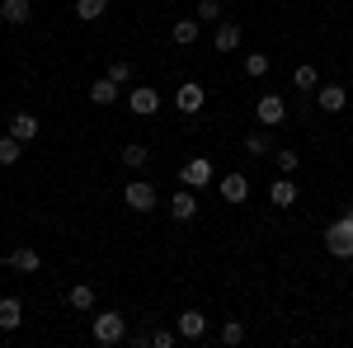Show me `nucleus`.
Returning <instances> with one entry per match:
<instances>
[{
    "label": "nucleus",
    "mask_w": 353,
    "mask_h": 348,
    "mask_svg": "<svg viewBox=\"0 0 353 348\" xmlns=\"http://www.w3.org/2000/svg\"><path fill=\"white\" fill-rule=\"evenodd\" d=\"M123 165H128V170H141V165H151V151H146L141 141H128V146H123Z\"/></svg>",
    "instance_id": "19"
},
{
    "label": "nucleus",
    "mask_w": 353,
    "mask_h": 348,
    "mask_svg": "<svg viewBox=\"0 0 353 348\" xmlns=\"http://www.w3.org/2000/svg\"><path fill=\"white\" fill-rule=\"evenodd\" d=\"M325 249L334 254V259H353V216L344 212L339 221H330L325 231Z\"/></svg>",
    "instance_id": "2"
},
{
    "label": "nucleus",
    "mask_w": 353,
    "mask_h": 348,
    "mask_svg": "<svg viewBox=\"0 0 353 348\" xmlns=\"http://www.w3.org/2000/svg\"><path fill=\"white\" fill-rule=\"evenodd\" d=\"M151 344H156V348H174V344H179V329H170V325L151 329Z\"/></svg>",
    "instance_id": "28"
},
{
    "label": "nucleus",
    "mask_w": 353,
    "mask_h": 348,
    "mask_svg": "<svg viewBox=\"0 0 353 348\" xmlns=\"http://www.w3.org/2000/svg\"><path fill=\"white\" fill-rule=\"evenodd\" d=\"M245 76H250V81L269 76V57H264V52H245Z\"/></svg>",
    "instance_id": "25"
},
{
    "label": "nucleus",
    "mask_w": 353,
    "mask_h": 348,
    "mask_svg": "<svg viewBox=\"0 0 353 348\" xmlns=\"http://www.w3.org/2000/svg\"><path fill=\"white\" fill-rule=\"evenodd\" d=\"M109 81L128 85V81H132V61H123V57H113V61H109Z\"/></svg>",
    "instance_id": "27"
},
{
    "label": "nucleus",
    "mask_w": 353,
    "mask_h": 348,
    "mask_svg": "<svg viewBox=\"0 0 353 348\" xmlns=\"http://www.w3.org/2000/svg\"><path fill=\"white\" fill-rule=\"evenodd\" d=\"M5 264L14 268V273H38V268H43V254H38L33 245H19V249L5 254Z\"/></svg>",
    "instance_id": "10"
},
{
    "label": "nucleus",
    "mask_w": 353,
    "mask_h": 348,
    "mask_svg": "<svg viewBox=\"0 0 353 348\" xmlns=\"http://www.w3.org/2000/svg\"><path fill=\"white\" fill-rule=\"evenodd\" d=\"M104 10H109V0H76V19H85V24H94Z\"/></svg>",
    "instance_id": "21"
},
{
    "label": "nucleus",
    "mask_w": 353,
    "mask_h": 348,
    "mask_svg": "<svg viewBox=\"0 0 353 348\" xmlns=\"http://www.w3.org/2000/svg\"><path fill=\"white\" fill-rule=\"evenodd\" d=\"M19 151H24V141L19 136H0V165H19Z\"/></svg>",
    "instance_id": "23"
},
{
    "label": "nucleus",
    "mask_w": 353,
    "mask_h": 348,
    "mask_svg": "<svg viewBox=\"0 0 353 348\" xmlns=\"http://www.w3.org/2000/svg\"><path fill=\"white\" fill-rule=\"evenodd\" d=\"M123 203H128L132 212H151V207L161 203V193H156V184H146V179H132V184L123 188Z\"/></svg>",
    "instance_id": "4"
},
{
    "label": "nucleus",
    "mask_w": 353,
    "mask_h": 348,
    "mask_svg": "<svg viewBox=\"0 0 353 348\" xmlns=\"http://www.w3.org/2000/svg\"><path fill=\"white\" fill-rule=\"evenodd\" d=\"M221 203H245L250 198V179L245 174H221Z\"/></svg>",
    "instance_id": "14"
},
{
    "label": "nucleus",
    "mask_w": 353,
    "mask_h": 348,
    "mask_svg": "<svg viewBox=\"0 0 353 348\" xmlns=\"http://www.w3.org/2000/svg\"><path fill=\"white\" fill-rule=\"evenodd\" d=\"M0 19H5V24H28V19H33V0H0Z\"/></svg>",
    "instance_id": "13"
},
{
    "label": "nucleus",
    "mask_w": 353,
    "mask_h": 348,
    "mask_svg": "<svg viewBox=\"0 0 353 348\" xmlns=\"http://www.w3.org/2000/svg\"><path fill=\"white\" fill-rule=\"evenodd\" d=\"M269 203H278V207H292L297 203V184L283 174V179H273V188H269Z\"/></svg>",
    "instance_id": "17"
},
{
    "label": "nucleus",
    "mask_w": 353,
    "mask_h": 348,
    "mask_svg": "<svg viewBox=\"0 0 353 348\" xmlns=\"http://www.w3.org/2000/svg\"><path fill=\"white\" fill-rule=\"evenodd\" d=\"M66 301H71L76 311H90V306H94V287H90V283H76V287L66 292Z\"/></svg>",
    "instance_id": "22"
},
{
    "label": "nucleus",
    "mask_w": 353,
    "mask_h": 348,
    "mask_svg": "<svg viewBox=\"0 0 353 348\" xmlns=\"http://www.w3.org/2000/svg\"><path fill=\"white\" fill-rule=\"evenodd\" d=\"M24 325V301L19 296H0V329L10 334V329H19Z\"/></svg>",
    "instance_id": "12"
},
{
    "label": "nucleus",
    "mask_w": 353,
    "mask_h": 348,
    "mask_svg": "<svg viewBox=\"0 0 353 348\" xmlns=\"http://www.w3.org/2000/svg\"><path fill=\"white\" fill-rule=\"evenodd\" d=\"M254 118H259V127H283V118H288V104H283V94H259V104H254Z\"/></svg>",
    "instance_id": "5"
},
{
    "label": "nucleus",
    "mask_w": 353,
    "mask_h": 348,
    "mask_svg": "<svg viewBox=\"0 0 353 348\" xmlns=\"http://www.w3.org/2000/svg\"><path fill=\"white\" fill-rule=\"evenodd\" d=\"M297 165H301V156L292 151V146H283V151H278V174H292Z\"/></svg>",
    "instance_id": "29"
},
{
    "label": "nucleus",
    "mask_w": 353,
    "mask_h": 348,
    "mask_svg": "<svg viewBox=\"0 0 353 348\" xmlns=\"http://www.w3.org/2000/svg\"><path fill=\"white\" fill-rule=\"evenodd\" d=\"M179 184L184 188H208L212 184V161H208V156H189V161L179 165Z\"/></svg>",
    "instance_id": "3"
},
{
    "label": "nucleus",
    "mask_w": 353,
    "mask_h": 348,
    "mask_svg": "<svg viewBox=\"0 0 353 348\" xmlns=\"http://www.w3.org/2000/svg\"><path fill=\"white\" fill-rule=\"evenodd\" d=\"M316 104L325 108V113H339V108L349 104V90L344 85H316Z\"/></svg>",
    "instance_id": "11"
},
{
    "label": "nucleus",
    "mask_w": 353,
    "mask_h": 348,
    "mask_svg": "<svg viewBox=\"0 0 353 348\" xmlns=\"http://www.w3.org/2000/svg\"><path fill=\"white\" fill-rule=\"evenodd\" d=\"M90 334H94V344H118L123 334H128V316L123 311H99L94 320H90Z\"/></svg>",
    "instance_id": "1"
},
{
    "label": "nucleus",
    "mask_w": 353,
    "mask_h": 348,
    "mask_svg": "<svg viewBox=\"0 0 353 348\" xmlns=\"http://www.w3.org/2000/svg\"><path fill=\"white\" fill-rule=\"evenodd\" d=\"M198 19H203V24L221 19V0H198Z\"/></svg>",
    "instance_id": "30"
},
{
    "label": "nucleus",
    "mask_w": 353,
    "mask_h": 348,
    "mask_svg": "<svg viewBox=\"0 0 353 348\" xmlns=\"http://www.w3.org/2000/svg\"><path fill=\"white\" fill-rule=\"evenodd\" d=\"M269 146H273L269 127H254V132L245 136V151H250V156H264V151H269Z\"/></svg>",
    "instance_id": "24"
},
{
    "label": "nucleus",
    "mask_w": 353,
    "mask_h": 348,
    "mask_svg": "<svg viewBox=\"0 0 353 348\" xmlns=\"http://www.w3.org/2000/svg\"><path fill=\"white\" fill-rule=\"evenodd\" d=\"M128 108H132L137 118H151V113L161 108V90H151V85H137V90H128Z\"/></svg>",
    "instance_id": "7"
},
{
    "label": "nucleus",
    "mask_w": 353,
    "mask_h": 348,
    "mask_svg": "<svg viewBox=\"0 0 353 348\" xmlns=\"http://www.w3.org/2000/svg\"><path fill=\"white\" fill-rule=\"evenodd\" d=\"M292 85L306 90V94H316V66H306V61H301L297 71H292Z\"/></svg>",
    "instance_id": "26"
},
{
    "label": "nucleus",
    "mask_w": 353,
    "mask_h": 348,
    "mask_svg": "<svg viewBox=\"0 0 353 348\" xmlns=\"http://www.w3.org/2000/svg\"><path fill=\"white\" fill-rule=\"evenodd\" d=\"M212 48H217V52H236V48H241V24H236V19H221Z\"/></svg>",
    "instance_id": "15"
},
{
    "label": "nucleus",
    "mask_w": 353,
    "mask_h": 348,
    "mask_svg": "<svg viewBox=\"0 0 353 348\" xmlns=\"http://www.w3.org/2000/svg\"><path fill=\"white\" fill-rule=\"evenodd\" d=\"M10 136L33 141V136H38V118H33V113H14V118H10Z\"/></svg>",
    "instance_id": "18"
},
{
    "label": "nucleus",
    "mask_w": 353,
    "mask_h": 348,
    "mask_svg": "<svg viewBox=\"0 0 353 348\" xmlns=\"http://www.w3.org/2000/svg\"><path fill=\"white\" fill-rule=\"evenodd\" d=\"M170 38H174L179 48H189V43H198V19H179V24L170 28Z\"/></svg>",
    "instance_id": "20"
},
{
    "label": "nucleus",
    "mask_w": 353,
    "mask_h": 348,
    "mask_svg": "<svg viewBox=\"0 0 353 348\" xmlns=\"http://www.w3.org/2000/svg\"><path fill=\"white\" fill-rule=\"evenodd\" d=\"M123 94V85L109 81V76H99V81H90V104H113Z\"/></svg>",
    "instance_id": "16"
},
{
    "label": "nucleus",
    "mask_w": 353,
    "mask_h": 348,
    "mask_svg": "<svg viewBox=\"0 0 353 348\" xmlns=\"http://www.w3.org/2000/svg\"><path fill=\"white\" fill-rule=\"evenodd\" d=\"M203 99H208V90L198 81H184L179 90H174V108L184 113V118H193V113H203Z\"/></svg>",
    "instance_id": "6"
},
{
    "label": "nucleus",
    "mask_w": 353,
    "mask_h": 348,
    "mask_svg": "<svg viewBox=\"0 0 353 348\" xmlns=\"http://www.w3.org/2000/svg\"><path fill=\"white\" fill-rule=\"evenodd\" d=\"M241 339H245V325L241 320H226V325H221V344H241Z\"/></svg>",
    "instance_id": "31"
},
{
    "label": "nucleus",
    "mask_w": 353,
    "mask_h": 348,
    "mask_svg": "<svg viewBox=\"0 0 353 348\" xmlns=\"http://www.w3.org/2000/svg\"><path fill=\"white\" fill-rule=\"evenodd\" d=\"M174 329H179V339H208V316L203 311H179V320H174Z\"/></svg>",
    "instance_id": "8"
},
{
    "label": "nucleus",
    "mask_w": 353,
    "mask_h": 348,
    "mask_svg": "<svg viewBox=\"0 0 353 348\" xmlns=\"http://www.w3.org/2000/svg\"><path fill=\"white\" fill-rule=\"evenodd\" d=\"M170 216H174V221H193V216H198V188H179V193L170 198Z\"/></svg>",
    "instance_id": "9"
}]
</instances>
